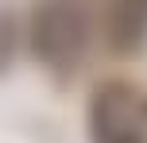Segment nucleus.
Listing matches in <instances>:
<instances>
[{
    "instance_id": "nucleus-2",
    "label": "nucleus",
    "mask_w": 147,
    "mask_h": 143,
    "mask_svg": "<svg viewBox=\"0 0 147 143\" xmlns=\"http://www.w3.org/2000/svg\"><path fill=\"white\" fill-rule=\"evenodd\" d=\"M147 31V0H116L112 8V43L136 46Z\"/></svg>"
},
{
    "instance_id": "nucleus-1",
    "label": "nucleus",
    "mask_w": 147,
    "mask_h": 143,
    "mask_svg": "<svg viewBox=\"0 0 147 143\" xmlns=\"http://www.w3.org/2000/svg\"><path fill=\"white\" fill-rule=\"evenodd\" d=\"M85 46V12L78 0H47L35 15V50L51 66L78 62Z\"/></svg>"
}]
</instances>
